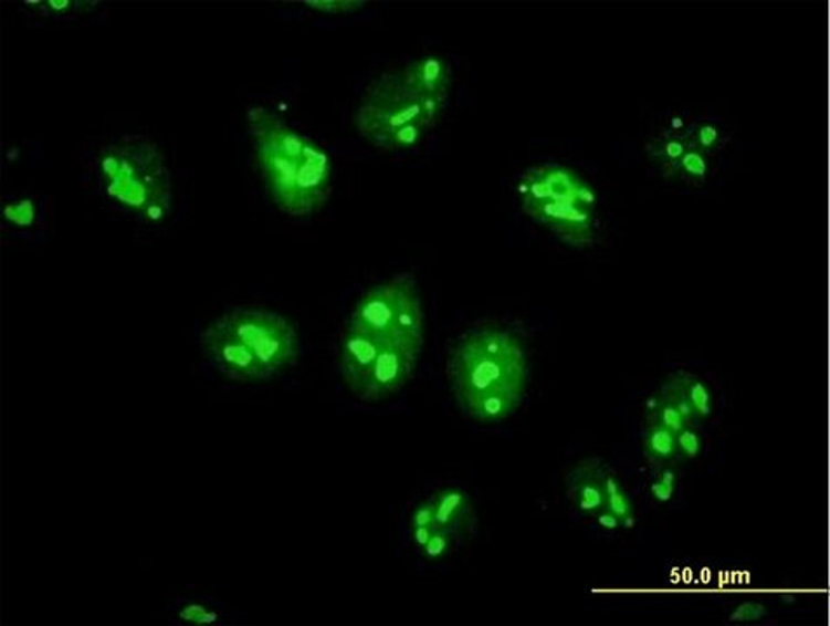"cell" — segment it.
I'll return each mask as SVG.
<instances>
[{
    "label": "cell",
    "instance_id": "cell-1",
    "mask_svg": "<svg viewBox=\"0 0 830 626\" xmlns=\"http://www.w3.org/2000/svg\"><path fill=\"white\" fill-rule=\"evenodd\" d=\"M422 305L412 277L398 275L360 298L340 338L339 371L365 403H379L406 387L422 348Z\"/></svg>",
    "mask_w": 830,
    "mask_h": 626
},
{
    "label": "cell",
    "instance_id": "cell-2",
    "mask_svg": "<svg viewBox=\"0 0 830 626\" xmlns=\"http://www.w3.org/2000/svg\"><path fill=\"white\" fill-rule=\"evenodd\" d=\"M450 84L449 63L433 54L389 70L361 96L355 114L358 135L386 152L419 147L445 112Z\"/></svg>",
    "mask_w": 830,
    "mask_h": 626
},
{
    "label": "cell",
    "instance_id": "cell-3",
    "mask_svg": "<svg viewBox=\"0 0 830 626\" xmlns=\"http://www.w3.org/2000/svg\"><path fill=\"white\" fill-rule=\"evenodd\" d=\"M446 375L462 411L479 424H498L518 411L527 394V351L515 331L474 327L452 346Z\"/></svg>",
    "mask_w": 830,
    "mask_h": 626
},
{
    "label": "cell",
    "instance_id": "cell-4",
    "mask_svg": "<svg viewBox=\"0 0 830 626\" xmlns=\"http://www.w3.org/2000/svg\"><path fill=\"white\" fill-rule=\"evenodd\" d=\"M248 118L255 163L276 208L300 218L321 211L333 191L328 155L266 108L255 106Z\"/></svg>",
    "mask_w": 830,
    "mask_h": 626
},
{
    "label": "cell",
    "instance_id": "cell-5",
    "mask_svg": "<svg viewBox=\"0 0 830 626\" xmlns=\"http://www.w3.org/2000/svg\"><path fill=\"white\" fill-rule=\"evenodd\" d=\"M203 354L237 383L264 382L294 366L300 338L291 322L263 309H237L216 319L200 336Z\"/></svg>",
    "mask_w": 830,
    "mask_h": 626
},
{
    "label": "cell",
    "instance_id": "cell-6",
    "mask_svg": "<svg viewBox=\"0 0 830 626\" xmlns=\"http://www.w3.org/2000/svg\"><path fill=\"white\" fill-rule=\"evenodd\" d=\"M519 204L535 223L571 248L595 244L598 197L591 185L570 167H530L518 184Z\"/></svg>",
    "mask_w": 830,
    "mask_h": 626
},
{
    "label": "cell",
    "instance_id": "cell-7",
    "mask_svg": "<svg viewBox=\"0 0 830 626\" xmlns=\"http://www.w3.org/2000/svg\"><path fill=\"white\" fill-rule=\"evenodd\" d=\"M99 176L106 197L129 215L150 223L169 216V169L154 143L138 138L112 143L99 155Z\"/></svg>",
    "mask_w": 830,
    "mask_h": 626
},
{
    "label": "cell",
    "instance_id": "cell-8",
    "mask_svg": "<svg viewBox=\"0 0 830 626\" xmlns=\"http://www.w3.org/2000/svg\"><path fill=\"white\" fill-rule=\"evenodd\" d=\"M722 124L710 117L671 118L647 143L650 160L676 184L697 187L704 184L711 166L725 147Z\"/></svg>",
    "mask_w": 830,
    "mask_h": 626
},
{
    "label": "cell",
    "instance_id": "cell-9",
    "mask_svg": "<svg viewBox=\"0 0 830 626\" xmlns=\"http://www.w3.org/2000/svg\"><path fill=\"white\" fill-rule=\"evenodd\" d=\"M474 525L473 501L466 491L445 488L413 509L410 536L425 561H442Z\"/></svg>",
    "mask_w": 830,
    "mask_h": 626
},
{
    "label": "cell",
    "instance_id": "cell-10",
    "mask_svg": "<svg viewBox=\"0 0 830 626\" xmlns=\"http://www.w3.org/2000/svg\"><path fill=\"white\" fill-rule=\"evenodd\" d=\"M608 465L600 458H586L571 468L567 477L568 500L582 515L596 517L607 510L605 473Z\"/></svg>",
    "mask_w": 830,
    "mask_h": 626
},
{
    "label": "cell",
    "instance_id": "cell-11",
    "mask_svg": "<svg viewBox=\"0 0 830 626\" xmlns=\"http://www.w3.org/2000/svg\"><path fill=\"white\" fill-rule=\"evenodd\" d=\"M644 455L652 463H668L677 458L676 434L647 419L643 431Z\"/></svg>",
    "mask_w": 830,
    "mask_h": 626
},
{
    "label": "cell",
    "instance_id": "cell-12",
    "mask_svg": "<svg viewBox=\"0 0 830 626\" xmlns=\"http://www.w3.org/2000/svg\"><path fill=\"white\" fill-rule=\"evenodd\" d=\"M605 488H607V510L605 512L613 513L622 528H632L634 525V504H632L631 497L620 482L619 477L613 473L610 467L607 468V473H605Z\"/></svg>",
    "mask_w": 830,
    "mask_h": 626
},
{
    "label": "cell",
    "instance_id": "cell-13",
    "mask_svg": "<svg viewBox=\"0 0 830 626\" xmlns=\"http://www.w3.org/2000/svg\"><path fill=\"white\" fill-rule=\"evenodd\" d=\"M683 383H685L686 394L692 403L693 411L701 421L711 418L714 415V394L707 382L701 376L693 375L689 371H681Z\"/></svg>",
    "mask_w": 830,
    "mask_h": 626
},
{
    "label": "cell",
    "instance_id": "cell-14",
    "mask_svg": "<svg viewBox=\"0 0 830 626\" xmlns=\"http://www.w3.org/2000/svg\"><path fill=\"white\" fill-rule=\"evenodd\" d=\"M647 419L664 425L665 428L674 431V434L686 427L685 419L677 413L676 407L669 403L665 397H662L659 392L653 397H650L649 406H647Z\"/></svg>",
    "mask_w": 830,
    "mask_h": 626
},
{
    "label": "cell",
    "instance_id": "cell-15",
    "mask_svg": "<svg viewBox=\"0 0 830 626\" xmlns=\"http://www.w3.org/2000/svg\"><path fill=\"white\" fill-rule=\"evenodd\" d=\"M677 456H681L683 460H695L701 456L702 449H704V439H702L701 430L693 425H686L683 430L676 434Z\"/></svg>",
    "mask_w": 830,
    "mask_h": 626
},
{
    "label": "cell",
    "instance_id": "cell-16",
    "mask_svg": "<svg viewBox=\"0 0 830 626\" xmlns=\"http://www.w3.org/2000/svg\"><path fill=\"white\" fill-rule=\"evenodd\" d=\"M674 489H676V472H674L673 468H662L659 476L650 484L653 500L662 504L673 500Z\"/></svg>",
    "mask_w": 830,
    "mask_h": 626
},
{
    "label": "cell",
    "instance_id": "cell-17",
    "mask_svg": "<svg viewBox=\"0 0 830 626\" xmlns=\"http://www.w3.org/2000/svg\"><path fill=\"white\" fill-rule=\"evenodd\" d=\"M766 614H768V611H766V607L763 606V604L749 601L740 604V606L732 613L729 619L737 623L759 622V619L766 618Z\"/></svg>",
    "mask_w": 830,
    "mask_h": 626
},
{
    "label": "cell",
    "instance_id": "cell-18",
    "mask_svg": "<svg viewBox=\"0 0 830 626\" xmlns=\"http://www.w3.org/2000/svg\"><path fill=\"white\" fill-rule=\"evenodd\" d=\"M306 6L322 13H351L364 8L365 4L364 2H306Z\"/></svg>",
    "mask_w": 830,
    "mask_h": 626
},
{
    "label": "cell",
    "instance_id": "cell-19",
    "mask_svg": "<svg viewBox=\"0 0 830 626\" xmlns=\"http://www.w3.org/2000/svg\"><path fill=\"white\" fill-rule=\"evenodd\" d=\"M6 216L17 225H30L33 218L32 204L21 202L18 206H12L6 211Z\"/></svg>",
    "mask_w": 830,
    "mask_h": 626
},
{
    "label": "cell",
    "instance_id": "cell-20",
    "mask_svg": "<svg viewBox=\"0 0 830 626\" xmlns=\"http://www.w3.org/2000/svg\"><path fill=\"white\" fill-rule=\"evenodd\" d=\"M182 616L187 619H193V622L197 623L211 622V619L214 618V614L207 613L202 606L188 607V609L182 613Z\"/></svg>",
    "mask_w": 830,
    "mask_h": 626
}]
</instances>
